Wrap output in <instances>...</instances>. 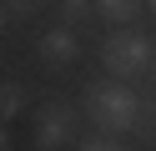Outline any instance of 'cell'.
<instances>
[{"mask_svg":"<svg viewBox=\"0 0 156 151\" xmlns=\"http://www.w3.org/2000/svg\"><path fill=\"white\" fill-rule=\"evenodd\" d=\"M86 116L111 136H126L141 121V96L131 86H121V81H91L86 86Z\"/></svg>","mask_w":156,"mask_h":151,"instance_id":"1","label":"cell"},{"mask_svg":"<svg viewBox=\"0 0 156 151\" xmlns=\"http://www.w3.org/2000/svg\"><path fill=\"white\" fill-rule=\"evenodd\" d=\"M101 66L111 70L116 81H141L146 70L156 66L151 35H141V30H131V25H116L111 35L101 40Z\"/></svg>","mask_w":156,"mask_h":151,"instance_id":"2","label":"cell"},{"mask_svg":"<svg viewBox=\"0 0 156 151\" xmlns=\"http://www.w3.org/2000/svg\"><path fill=\"white\" fill-rule=\"evenodd\" d=\"M76 106H66V101H45L41 111H35V141H41V151H61L66 141H76Z\"/></svg>","mask_w":156,"mask_h":151,"instance_id":"3","label":"cell"},{"mask_svg":"<svg viewBox=\"0 0 156 151\" xmlns=\"http://www.w3.org/2000/svg\"><path fill=\"white\" fill-rule=\"evenodd\" d=\"M35 56L45 60V66H76L81 60V40H76V30L71 25H55V30H45L41 40H35Z\"/></svg>","mask_w":156,"mask_h":151,"instance_id":"4","label":"cell"},{"mask_svg":"<svg viewBox=\"0 0 156 151\" xmlns=\"http://www.w3.org/2000/svg\"><path fill=\"white\" fill-rule=\"evenodd\" d=\"M141 10H146V0H96V15L111 25H131Z\"/></svg>","mask_w":156,"mask_h":151,"instance_id":"5","label":"cell"},{"mask_svg":"<svg viewBox=\"0 0 156 151\" xmlns=\"http://www.w3.org/2000/svg\"><path fill=\"white\" fill-rule=\"evenodd\" d=\"M25 111V86H15V81H0V121H15Z\"/></svg>","mask_w":156,"mask_h":151,"instance_id":"6","label":"cell"},{"mask_svg":"<svg viewBox=\"0 0 156 151\" xmlns=\"http://www.w3.org/2000/svg\"><path fill=\"white\" fill-rule=\"evenodd\" d=\"M91 15H96V0H61V20L66 25H81Z\"/></svg>","mask_w":156,"mask_h":151,"instance_id":"7","label":"cell"},{"mask_svg":"<svg viewBox=\"0 0 156 151\" xmlns=\"http://www.w3.org/2000/svg\"><path fill=\"white\" fill-rule=\"evenodd\" d=\"M76 151H126V146H121V141L111 136V131H101V136H86V141H81Z\"/></svg>","mask_w":156,"mask_h":151,"instance_id":"8","label":"cell"},{"mask_svg":"<svg viewBox=\"0 0 156 151\" xmlns=\"http://www.w3.org/2000/svg\"><path fill=\"white\" fill-rule=\"evenodd\" d=\"M5 10H10V20H25L41 10V0H5Z\"/></svg>","mask_w":156,"mask_h":151,"instance_id":"9","label":"cell"},{"mask_svg":"<svg viewBox=\"0 0 156 151\" xmlns=\"http://www.w3.org/2000/svg\"><path fill=\"white\" fill-rule=\"evenodd\" d=\"M0 151H10V131H5V126H0Z\"/></svg>","mask_w":156,"mask_h":151,"instance_id":"10","label":"cell"},{"mask_svg":"<svg viewBox=\"0 0 156 151\" xmlns=\"http://www.w3.org/2000/svg\"><path fill=\"white\" fill-rule=\"evenodd\" d=\"M5 25H10V10H5V5H0V30H5Z\"/></svg>","mask_w":156,"mask_h":151,"instance_id":"11","label":"cell"},{"mask_svg":"<svg viewBox=\"0 0 156 151\" xmlns=\"http://www.w3.org/2000/svg\"><path fill=\"white\" fill-rule=\"evenodd\" d=\"M146 10H151V15H156V0H146Z\"/></svg>","mask_w":156,"mask_h":151,"instance_id":"12","label":"cell"},{"mask_svg":"<svg viewBox=\"0 0 156 151\" xmlns=\"http://www.w3.org/2000/svg\"><path fill=\"white\" fill-rule=\"evenodd\" d=\"M151 91H156V66H151Z\"/></svg>","mask_w":156,"mask_h":151,"instance_id":"13","label":"cell"},{"mask_svg":"<svg viewBox=\"0 0 156 151\" xmlns=\"http://www.w3.org/2000/svg\"><path fill=\"white\" fill-rule=\"evenodd\" d=\"M151 146H156V131H151Z\"/></svg>","mask_w":156,"mask_h":151,"instance_id":"14","label":"cell"}]
</instances>
